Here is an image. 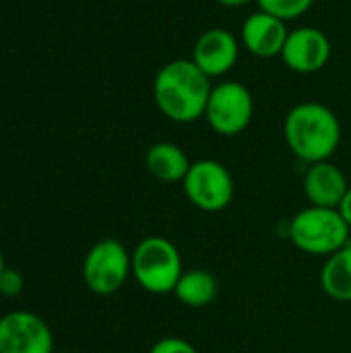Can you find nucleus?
<instances>
[{"instance_id": "f257e3e1", "label": "nucleus", "mask_w": 351, "mask_h": 353, "mask_svg": "<svg viewBox=\"0 0 351 353\" xmlns=\"http://www.w3.org/2000/svg\"><path fill=\"white\" fill-rule=\"evenodd\" d=\"M211 89V79L190 58L166 62L153 79V99L157 110L178 124H190L205 118Z\"/></svg>"}, {"instance_id": "f03ea898", "label": "nucleus", "mask_w": 351, "mask_h": 353, "mask_svg": "<svg viewBox=\"0 0 351 353\" xmlns=\"http://www.w3.org/2000/svg\"><path fill=\"white\" fill-rule=\"evenodd\" d=\"M283 137L290 151L310 165L331 159L341 143V124L329 105L302 101L288 112Z\"/></svg>"}, {"instance_id": "7ed1b4c3", "label": "nucleus", "mask_w": 351, "mask_h": 353, "mask_svg": "<svg viewBox=\"0 0 351 353\" xmlns=\"http://www.w3.org/2000/svg\"><path fill=\"white\" fill-rule=\"evenodd\" d=\"M182 273L180 250L168 238L149 236L137 244L132 252V275L145 292L153 296L174 294Z\"/></svg>"}, {"instance_id": "20e7f679", "label": "nucleus", "mask_w": 351, "mask_h": 353, "mask_svg": "<svg viewBox=\"0 0 351 353\" xmlns=\"http://www.w3.org/2000/svg\"><path fill=\"white\" fill-rule=\"evenodd\" d=\"M350 230L337 209L310 205L290 221V240L300 252L331 256L350 242Z\"/></svg>"}, {"instance_id": "39448f33", "label": "nucleus", "mask_w": 351, "mask_h": 353, "mask_svg": "<svg viewBox=\"0 0 351 353\" xmlns=\"http://www.w3.org/2000/svg\"><path fill=\"white\" fill-rule=\"evenodd\" d=\"M254 116V99L246 85L238 81H223L213 85L205 120L213 132L221 137H236L248 128Z\"/></svg>"}, {"instance_id": "423d86ee", "label": "nucleus", "mask_w": 351, "mask_h": 353, "mask_svg": "<svg viewBox=\"0 0 351 353\" xmlns=\"http://www.w3.org/2000/svg\"><path fill=\"white\" fill-rule=\"evenodd\" d=\"M132 273V254L114 238L99 240L83 261L85 285L97 296H112L122 290Z\"/></svg>"}, {"instance_id": "0eeeda50", "label": "nucleus", "mask_w": 351, "mask_h": 353, "mask_svg": "<svg viewBox=\"0 0 351 353\" xmlns=\"http://www.w3.org/2000/svg\"><path fill=\"white\" fill-rule=\"evenodd\" d=\"M186 199L205 213H219L234 201L236 184L230 170L215 159L192 161L186 178L182 180Z\"/></svg>"}, {"instance_id": "6e6552de", "label": "nucleus", "mask_w": 351, "mask_h": 353, "mask_svg": "<svg viewBox=\"0 0 351 353\" xmlns=\"http://www.w3.org/2000/svg\"><path fill=\"white\" fill-rule=\"evenodd\" d=\"M0 353H54L52 331L33 312H8L0 319Z\"/></svg>"}, {"instance_id": "1a4fd4ad", "label": "nucleus", "mask_w": 351, "mask_h": 353, "mask_svg": "<svg viewBox=\"0 0 351 353\" xmlns=\"http://www.w3.org/2000/svg\"><path fill=\"white\" fill-rule=\"evenodd\" d=\"M331 39L319 27H298L290 31L281 60L283 64L300 74H312L323 70L331 60Z\"/></svg>"}, {"instance_id": "9d476101", "label": "nucleus", "mask_w": 351, "mask_h": 353, "mask_svg": "<svg viewBox=\"0 0 351 353\" xmlns=\"http://www.w3.org/2000/svg\"><path fill=\"white\" fill-rule=\"evenodd\" d=\"M240 58V41L225 27H211L203 31L192 48V62L209 77L228 74Z\"/></svg>"}, {"instance_id": "9b49d317", "label": "nucleus", "mask_w": 351, "mask_h": 353, "mask_svg": "<svg viewBox=\"0 0 351 353\" xmlns=\"http://www.w3.org/2000/svg\"><path fill=\"white\" fill-rule=\"evenodd\" d=\"M288 35H290V29H288L285 21H281L265 10L252 12L242 23V29H240L242 46L257 58L281 56Z\"/></svg>"}, {"instance_id": "f8f14e48", "label": "nucleus", "mask_w": 351, "mask_h": 353, "mask_svg": "<svg viewBox=\"0 0 351 353\" xmlns=\"http://www.w3.org/2000/svg\"><path fill=\"white\" fill-rule=\"evenodd\" d=\"M350 182L341 168L331 161L310 163L304 176V194L312 207L337 209L345 196Z\"/></svg>"}, {"instance_id": "ddd939ff", "label": "nucleus", "mask_w": 351, "mask_h": 353, "mask_svg": "<svg viewBox=\"0 0 351 353\" xmlns=\"http://www.w3.org/2000/svg\"><path fill=\"white\" fill-rule=\"evenodd\" d=\"M190 165L192 161L188 159L186 151L176 143L159 141L151 145L145 153V168L159 182H168V184L182 182Z\"/></svg>"}, {"instance_id": "4468645a", "label": "nucleus", "mask_w": 351, "mask_h": 353, "mask_svg": "<svg viewBox=\"0 0 351 353\" xmlns=\"http://www.w3.org/2000/svg\"><path fill=\"white\" fill-rule=\"evenodd\" d=\"M219 292V283L215 275L207 269H188L176 283L174 296L180 304L188 308H205L209 306Z\"/></svg>"}, {"instance_id": "2eb2a0df", "label": "nucleus", "mask_w": 351, "mask_h": 353, "mask_svg": "<svg viewBox=\"0 0 351 353\" xmlns=\"http://www.w3.org/2000/svg\"><path fill=\"white\" fill-rule=\"evenodd\" d=\"M321 288L337 302H351V242L327 256L321 269Z\"/></svg>"}, {"instance_id": "dca6fc26", "label": "nucleus", "mask_w": 351, "mask_h": 353, "mask_svg": "<svg viewBox=\"0 0 351 353\" xmlns=\"http://www.w3.org/2000/svg\"><path fill=\"white\" fill-rule=\"evenodd\" d=\"M254 2L259 4V10H265L288 23L306 14L317 0H254Z\"/></svg>"}, {"instance_id": "f3484780", "label": "nucleus", "mask_w": 351, "mask_h": 353, "mask_svg": "<svg viewBox=\"0 0 351 353\" xmlns=\"http://www.w3.org/2000/svg\"><path fill=\"white\" fill-rule=\"evenodd\" d=\"M25 279L17 269H4L0 273V294L6 298H14L23 292Z\"/></svg>"}, {"instance_id": "a211bd4d", "label": "nucleus", "mask_w": 351, "mask_h": 353, "mask_svg": "<svg viewBox=\"0 0 351 353\" xmlns=\"http://www.w3.org/2000/svg\"><path fill=\"white\" fill-rule=\"evenodd\" d=\"M149 353H199L197 352V347L192 345V343H188V341H184V339H180V337H163V339H159Z\"/></svg>"}, {"instance_id": "6ab92c4d", "label": "nucleus", "mask_w": 351, "mask_h": 353, "mask_svg": "<svg viewBox=\"0 0 351 353\" xmlns=\"http://www.w3.org/2000/svg\"><path fill=\"white\" fill-rule=\"evenodd\" d=\"M337 211H339V215L343 217V221H345V223L351 228V186L348 188L345 196L341 199V203H339Z\"/></svg>"}, {"instance_id": "aec40b11", "label": "nucleus", "mask_w": 351, "mask_h": 353, "mask_svg": "<svg viewBox=\"0 0 351 353\" xmlns=\"http://www.w3.org/2000/svg\"><path fill=\"white\" fill-rule=\"evenodd\" d=\"M215 2H219L221 6H228V8H240V6H246L254 0H215Z\"/></svg>"}, {"instance_id": "412c9836", "label": "nucleus", "mask_w": 351, "mask_h": 353, "mask_svg": "<svg viewBox=\"0 0 351 353\" xmlns=\"http://www.w3.org/2000/svg\"><path fill=\"white\" fill-rule=\"evenodd\" d=\"M6 267H4V256H2V252H0V273L4 271Z\"/></svg>"}]
</instances>
